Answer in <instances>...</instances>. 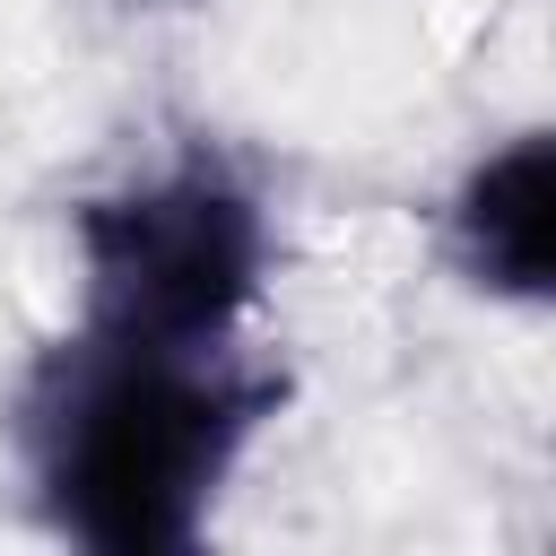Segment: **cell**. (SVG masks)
Returning <instances> with one entry per match:
<instances>
[{"label":"cell","instance_id":"obj_1","mask_svg":"<svg viewBox=\"0 0 556 556\" xmlns=\"http://www.w3.org/2000/svg\"><path fill=\"white\" fill-rule=\"evenodd\" d=\"M278 408V374L235 339H130L78 321L17 391V452L61 539L96 556H174L200 539L243 443Z\"/></svg>","mask_w":556,"mask_h":556},{"label":"cell","instance_id":"obj_2","mask_svg":"<svg viewBox=\"0 0 556 556\" xmlns=\"http://www.w3.org/2000/svg\"><path fill=\"white\" fill-rule=\"evenodd\" d=\"M78 269L96 330L235 339L269 269V226L217 156H174L78 208Z\"/></svg>","mask_w":556,"mask_h":556},{"label":"cell","instance_id":"obj_3","mask_svg":"<svg viewBox=\"0 0 556 556\" xmlns=\"http://www.w3.org/2000/svg\"><path fill=\"white\" fill-rule=\"evenodd\" d=\"M452 252L469 287L556 304V130H521L513 148L469 165L452 200Z\"/></svg>","mask_w":556,"mask_h":556}]
</instances>
